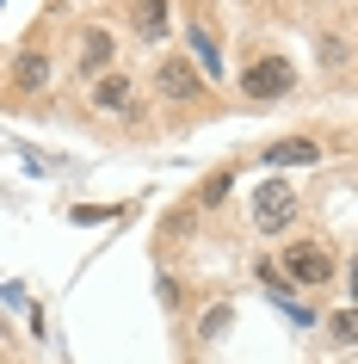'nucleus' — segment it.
<instances>
[{
    "instance_id": "f257e3e1",
    "label": "nucleus",
    "mask_w": 358,
    "mask_h": 364,
    "mask_svg": "<svg viewBox=\"0 0 358 364\" xmlns=\"http://www.w3.org/2000/svg\"><path fill=\"white\" fill-rule=\"evenodd\" d=\"M297 87V68L284 56H260V62H247V75H241V93L253 99V105H265V99H284Z\"/></svg>"
},
{
    "instance_id": "f03ea898",
    "label": "nucleus",
    "mask_w": 358,
    "mask_h": 364,
    "mask_svg": "<svg viewBox=\"0 0 358 364\" xmlns=\"http://www.w3.org/2000/svg\"><path fill=\"white\" fill-rule=\"evenodd\" d=\"M297 192H290V186H260V192H253V229L260 235H284L290 229V223H297Z\"/></svg>"
},
{
    "instance_id": "7ed1b4c3",
    "label": "nucleus",
    "mask_w": 358,
    "mask_h": 364,
    "mask_svg": "<svg viewBox=\"0 0 358 364\" xmlns=\"http://www.w3.org/2000/svg\"><path fill=\"white\" fill-rule=\"evenodd\" d=\"M284 278L290 284H327L334 278V253L321 247V241H290L284 247Z\"/></svg>"
},
{
    "instance_id": "20e7f679",
    "label": "nucleus",
    "mask_w": 358,
    "mask_h": 364,
    "mask_svg": "<svg viewBox=\"0 0 358 364\" xmlns=\"http://www.w3.org/2000/svg\"><path fill=\"white\" fill-rule=\"evenodd\" d=\"M154 93L173 99V105H191V99L204 93V80H198V68H191L186 56H161L154 62Z\"/></svg>"
},
{
    "instance_id": "39448f33",
    "label": "nucleus",
    "mask_w": 358,
    "mask_h": 364,
    "mask_svg": "<svg viewBox=\"0 0 358 364\" xmlns=\"http://www.w3.org/2000/svg\"><path fill=\"white\" fill-rule=\"evenodd\" d=\"M186 43H191V68H198V80H223V50H216V38H210V25L204 19H191L186 25Z\"/></svg>"
},
{
    "instance_id": "423d86ee",
    "label": "nucleus",
    "mask_w": 358,
    "mask_h": 364,
    "mask_svg": "<svg viewBox=\"0 0 358 364\" xmlns=\"http://www.w3.org/2000/svg\"><path fill=\"white\" fill-rule=\"evenodd\" d=\"M260 161H265V167H315L321 142H309V136H284V142H265Z\"/></svg>"
},
{
    "instance_id": "0eeeda50",
    "label": "nucleus",
    "mask_w": 358,
    "mask_h": 364,
    "mask_svg": "<svg viewBox=\"0 0 358 364\" xmlns=\"http://www.w3.org/2000/svg\"><path fill=\"white\" fill-rule=\"evenodd\" d=\"M167 19H173V0H130V31L142 43L167 38Z\"/></svg>"
},
{
    "instance_id": "6e6552de",
    "label": "nucleus",
    "mask_w": 358,
    "mask_h": 364,
    "mask_svg": "<svg viewBox=\"0 0 358 364\" xmlns=\"http://www.w3.org/2000/svg\"><path fill=\"white\" fill-rule=\"evenodd\" d=\"M13 87H19V93H43V87H50V56H43V50H25V56L13 62Z\"/></svg>"
},
{
    "instance_id": "1a4fd4ad",
    "label": "nucleus",
    "mask_w": 358,
    "mask_h": 364,
    "mask_svg": "<svg viewBox=\"0 0 358 364\" xmlns=\"http://www.w3.org/2000/svg\"><path fill=\"white\" fill-rule=\"evenodd\" d=\"M130 99H136L130 75H105V80L93 87V105H99V112H130Z\"/></svg>"
},
{
    "instance_id": "9d476101",
    "label": "nucleus",
    "mask_w": 358,
    "mask_h": 364,
    "mask_svg": "<svg viewBox=\"0 0 358 364\" xmlns=\"http://www.w3.org/2000/svg\"><path fill=\"white\" fill-rule=\"evenodd\" d=\"M87 68H105V62H112V31H87Z\"/></svg>"
},
{
    "instance_id": "9b49d317",
    "label": "nucleus",
    "mask_w": 358,
    "mask_h": 364,
    "mask_svg": "<svg viewBox=\"0 0 358 364\" xmlns=\"http://www.w3.org/2000/svg\"><path fill=\"white\" fill-rule=\"evenodd\" d=\"M321 62L339 68V62H346V38H321Z\"/></svg>"
},
{
    "instance_id": "f8f14e48",
    "label": "nucleus",
    "mask_w": 358,
    "mask_h": 364,
    "mask_svg": "<svg viewBox=\"0 0 358 364\" xmlns=\"http://www.w3.org/2000/svg\"><path fill=\"white\" fill-rule=\"evenodd\" d=\"M228 186H235L228 173H216V179H204V204H216V198H228Z\"/></svg>"
},
{
    "instance_id": "ddd939ff",
    "label": "nucleus",
    "mask_w": 358,
    "mask_h": 364,
    "mask_svg": "<svg viewBox=\"0 0 358 364\" xmlns=\"http://www.w3.org/2000/svg\"><path fill=\"white\" fill-rule=\"evenodd\" d=\"M334 340L352 346V309H339V315H334Z\"/></svg>"
}]
</instances>
